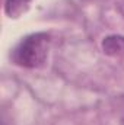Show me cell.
<instances>
[{"label": "cell", "instance_id": "6da1fadb", "mask_svg": "<svg viewBox=\"0 0 124 125\" xmlns=\"http://www.w3.org/2000/svg\"><path fill=\"white\" fill-rule=\"evenodd\" d=\"M50 35L44 32L32 33L24 38L13 50L12 60L15 64L25 68H37L44 65L50 50Z\"/></svg>", "mask_w": 124, "mask_h": 125}, {"label": "cell", "instance_id": "7a4b0ae2", "mask_svg": "<svg viewBox=\"0 0 124 125\" xmlns=\"http://www.w3.org/2000/svg\"><path fill=\"white\" fill-rule=\"evenodd\" d=\"M31 0H6V15L9 18H19L22 13H25L29 7Z\"/></svg>", "mask_w": 124, "mask_h": 125}, {"label": "cell", "instance_id": "3957f363", "mask_svg": "<svg viewBox=\"0 0 124 125\" xmlns=\"http://www.w3.org/2000/svg\"><path fill=\"white\" fill-rule=\"evenodd\" d=\"M104 51L110 55L124 54V36H108L104 41Z\"/></svg>", "mask_w": 124, "mask_h": 125}]
</instances>
